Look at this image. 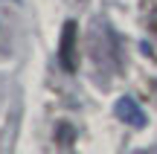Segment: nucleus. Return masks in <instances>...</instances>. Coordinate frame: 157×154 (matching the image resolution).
Listing matches in <instances>:
<instances>
[{
    "label": "nucleus",
    "instance_id": "1",
    "mask_svg": "<svg viewBox=\"0 0 157 154\" xmlns=\"http://www.w3.org/2000/svg\"><path fill=\"white\" fill-rule=\"evenodd\" d=\"M58 64L67 73L78 70V26L76 21H67L61 26V41H58Z\"/></svg>",
    "mask_w": 157,
    "mask_h": 154
},
{
    "label": "nucleus",
    "instance_id": "2",
    "mask_svg": "<svg viewBox=\"0 0 157 154\" xmlns=\"http://www.w3.org/2000/svg\"><path fill=\"white\" fill-rule=\"evenodd\" d=\"M113 114H117L119 122H125V125H131V128H146V122H148L146 119V111H143L131 96H122V99H119L117 108H113Z\"/></svg>",
    "mask_w": 157,
    "mask_h": 154
}]
</instances>
